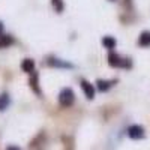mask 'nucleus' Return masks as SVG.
Masks as SVG:
<instances>
[{
	"label": "nucleus",
	"mask_w": 150,
	"mask_h": 150,
	"mask_svg": "<svg viewBox=\"0 0 150 150\" xmlns=\"http://www.w3.org/2000/svg\"><path fill=\"white\" fill-rule=\"evenodd\" d=\"M75 101V93L72 89H69V87H66V89H63L60 92L59 95V102L62 107H71Z\"/></svg>",
	"instance_id": "obj_1"
},
{
	"label": "nucleus",
	"mask_w": 150,
	"mask_h": 150,
	"mask_svg": "<svg viewBox=\"0 0 150 150\" xmlns=\"http://www.w3.org/2000/svg\"><path fill=\"white\" fill-rule=\"evenodd\" d=\"M108 63L112 68H131V62L129 59H122L116 53H110L108 56Z\"/></svg>",
	"instance_id": "obj_2"
},
{
	"label": "nucleus",
	"mask_w": 150,
	"mask_h": 150,
	"mask_svg": "<svg viewBox=\"0 0 150 150\" xmlns=\"http://www.w3.org/2000/svg\"><path fill=\"white\" fill-rule=\"evenodd\" d=\"M128 135L132 140H141L144 138V128L140 126V125H132L128 129Z\"/></svg>",
	"instance_id": "obj_3"
},
{
	"label": "nucleus",
	"mask_w": 150,
	"mask_h": 150,
	"mask_svg": "<svg viewBox=\"0 0 150 150\" xmlns=\"http://www.w3.org/2000/svg\"><path fill=\"white\" fill-rule=\"evenodd\" d=\"M81 89H83V92H84V95H86V98L87 99H93L95 98V89H93V84H90L87 80H81Z\"/></svg>",
	"instance_id": "obj_4"
},
{
	"label": "nucleus",
	"mask_w": 150,
	"mask_h": 150,
	"mask_svg": "<svg viewBox=\"0 0 150 150\" xmlns=\"http://www.w3.org/2000/svg\"><path fill=\"white\" fill-rule=\"evenodd\" d=\"M114 83H116V80H111V81H108V80H98V81H96L99 92H107V90H110L111 87L114 86Z\"/></svg>",
	"instance_id": "obj_5"
},
{
	"label": "nucleus",
	"mask_w": 150,
	"mask_h": 150,
	"mask_svg": "<svg viewBox=\"0 0 150 150\" xmlns=\"http://www.w3.org/2000/svg\"><path fill=\"white\" fill-rule=\"evenodd\" d=\"M140 47H150V32H143L138 38Z\"/></svg>",
	"instance_id": "obj_6"
},
{
	"label": "nucleus",
	"mask_w": 150,
	"mask_h": 150,
	"mask_svg": "<svg viewBox=\"0 0 150 150\" xmlns=\"http://www.w3.org/2000/svg\"><path fill=\"white\" fill-rule=\"evenodd\" d=\"M21 68H23L24 72L32 74V72H35V62H33L32 59H26V60L21 63Z\"/></svg>",
	"instance_id": "obj_7"
},
{
	"label": "nucleus",
	"mask_w": 150,
	"mask_h": 150,
	"mask_svg": "<svg viewBox=\"0 0 150 150\" xmlns=\"http://www.w3.org/2000/svg\"><path fill=\"white\" fill-rule=\"evenodd\" d=\"M102 45L105 48H108V50H112L116 47V39L112 36H104L102 38Z\"/></svg>",
	"instance_id": "obj_8"
},
{
	"label": "nucleus",
	"mask_w": 150,
	"mask_h": 150,
	"mask_svg": "<svg viewBox=\"0 0 150 150\" xmlns=\"http://www.w3.org/2000/svg\"><path fill=\"white\" fill-rule=\"evenodd\" d=\"M11 44H14V38L9 36V35H2L0 36V47L5 48V47H9Z\"/></svg>",
	"instance_id": "obj_9"
},
{
	"label": "nucleus",
	"mask_w": 150,
	"mask_h": 150,
	"mask_svg": "<svg viewBox=\"0 0 150 150\" xmlns=\"http://www.w3.org/2000/svg\"><path fill=\"white\" fill-rule=\"evenodd\" d=\"M30 86H32V89L36 95H41V89H39V84H38V74L33 72V77L30 78Z\"/></svg>",
	"instance_id": "obj_10"
},
{
	"label": "nucleus",
	"mask_w": 150,
	"mask_h": 150,
	"mask_svg": "<svg viewBox=\"0 0 150 150\" xmlns=\"http://www.w3.org/2000/svg\"><path fill=\"white\" fill-rule=\"evenodd\" d=\"M48 63L51 66H57V68H72L71 63H65V62H62L59 59H51V60H48Z\"/></svg>",
	"instance_id": "obj_11"
},
{
	"label": "nucleus",
	"mask_w": 150,
	"mask_h": 150,
	"mask_svg": "<svg viewBox=\"0 0 150 150\" xmlns=\"http://www.w3.org/2000/svg\"><path fill=\"white\" fill-rule=\"evenodd\" d=\"M8 105H9V96L6 93L5 95H0V111H3Z\"/></svg>",
	"instance_id": "obj_12"
},
{
	"label": "nucleus",
	"mask_w": 150,
	"mask_h": 150,
	"mask_svg": "<svg viewBox=\"0 0 150 150\" xmlns=\"http://www.w3.org/2000/svg\"><path fill=\"white\" fill-rule=\"evenodd\" d=\"M53 2V6H54V9L57 11V12H62L65 9V3H63V0H51Z\"/></svg>",
	"instance_id": "obj_13"
},
{
	"label": "nucleus",
	"mask_w": 150,
	"mask_h": 150,
	"mask_svg": "<svg viewBox=\"0 0 150 150\" xmlns=\"http://www.w3.org/2000/svg\"><path fill=\"white\" fill-rule=\"evenodd\" d=\"M6 150H21V149H20V147H17V146H9Z\"/></svg>",
	"instance_id": "obj_14"
},
{
	"label": "nucleus",
	"mask_w": 150,
	"mask_h": 150,
	"mask_svg": "<svg viewBox=\"0 0 150 150\" xmlns=\"http://www.w3.org/2000/svg\"><path fill=\"white\" fill-rule=\"evenodd\" d=\"M3 35V24H2V21H0V36Z\"/></svg>",
	"instance_id": "obj_15"
}]
</instances>
